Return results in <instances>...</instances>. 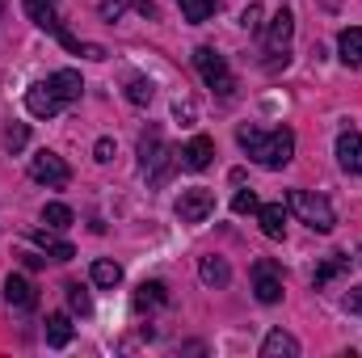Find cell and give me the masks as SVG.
<instances>
[{
  "mask_svg": "<svg viewBox=\"0 0 362 358\" xmlns=\"http://www.w3.org/2000/svg\"><path fill=\"white\" fill-rule=\"evenodd\" d=\"M236 144L249 152L253 165L262 169H282L291 165L295 156V131L291 127H274V131H262V127H236Z\"/></svg>",
  "mask_w": 362,
  "mask_h": 358,
  "instance_id": "1",
  "label": "cell"
},
{
  "mask_svg": "<svg viewBox=\"0 0 362 358\" xmlns=\"http://www.w3.org/2000/svg\"><path fill=\"white\" fill-rule=\"evenodd\" d=\"M25 13H30V21L38 25V30H47V34H55L72 55H85V59H105V47H97V42H81V38H72L68 30H64V21H59V13H55V0H25Z\"/></svg>",
  "mask_w": 362,
  "mask_h": 358,
  "instance_id": "2",
  "label": "cell"
},
{
  "mask_svg": "<svg viewBox=\"0 0 362 358\" xmlns=\"http://www.w3.org/2000/svg\"><path fill=\"white\" fill-rule=\"evenodd\" d=\"M177 152L165 144V135H160V127H148L144 135H139V173L152 181V185H165L169 173H173V161Z\"/></svg>",
  "mask_w": 362,
  "mask_h": 358,
  "instance_id": "3",
  "label": "cell"
},
{
  "mask_svg": "<svg viewBox=\"0 0 362 358\" xmlns=\"http://www.w3.org/2000/svg\"><path fill=\"white\" fill-rule=\"evenodd\" d=\"M286 207H291V211H295V215L312 228V232H320V236L337 228V215H333V207H329V198H325V194H312V190H291V194H286Z\"/></svg>",
  "mask_w": 362,
  "mask_h": 358,
  "instance_id": "4",
  "label": "cell"
},
{
  "mask_svg": "<svg viewBox=\"0 0 362 358\" xmlns=\"http://www.w3.org/2000/svg\"><path fill=\"white\" fill-rule=\"evenodd\" d=\"M291 38H295V13L282 4L278 13H274L270 30H266V47H262V55H266V68L278 72V68H286L291 64Z\"/></svg>",
  "mask_w": 362,
  "mask_h": 358,
  "instance_id": "5",
  "label": "cell"
},
{
  "mask_svg": "<svg viewBox=\"0 0 362 358\" xmlns=\"http://www.w3.org/2000/svg\"><path fill=\"white\" fill-rule=\"evenodd\" d=\"M194 68H198V76L206 81V89H215L223 101L236 97V76H232L228 59H223L215 47H198V51H194Z\"/></svg>",
  "mask_w": 362,
  "mask_h": 358,
  "instance_id": "6",
  "label": "cell"
},
{
  "mask_svg": "<svg viewBox=\"0 0 362 358\" xmlns=\"http://www.w3.org/2000/svg\"><path fill=\"white\" fill-rule=\"evenodd\" d=\"M30 178L38 181V185H51V190H64L68 181H72V169H68V161L64 156H55V152H34L30 156Z\"/></svg>",
  "mask_w": 362,
  "mask_h": 358,
  "instance_id": "7",
  "label": "cell"
},
{
  "mask_svg": "<svg viewBox=\"0 0 362 358\" xmlns=\"http://www.w3.org/2000/svg\"><path fill=\"white\" fill-rule=\"evenodd\" d=\"M211 211H215V190H206V185L181 190V198H177V219L181 224H202Z\"/></svg>",
  "mask_w": 362,
  "mask_h": 358,
  "instance_id": "8",
  "label": "cell"
},
{
  "mask_svg": "<svg viewBox=\"0 0 362 358\" xmlns=\"http://www.w3.org/2000/svg\"><path fill=\"white\" fill-rule=\"evenodd\" d=\"M253 291H257L262 304H278L282 299V270L274 266L270 258L253 262Z\"/></svg>",
  "mask_w": 362,
  "mask_h": 358,
  "instance_id": "9",
  "label": "cell"
},
{
  "mask_svg": "<svg viewBox=\"0 0 362 358\" xmlns=\"http://www.w3.org/2000/svg\"><path fill=\"white\" fill-rule=\"evenodd\" d=\"M25 110H30L34 118H55V114L64 110V97L51 89V81H38V85L25 89Z\"/></svg>",
  "mask_w": 362,
  "mask_h": 358,
  "instance_id": "10",
  "label": "cell"
},
{
  "mask_svg": "<svg viewBox=\"0 0 362 358\" xmlns=\"http://www.w3.org/2000/svg\"><path fill=\"white\" fill-rule=\"evenodd\" d=\"M4 299H8V308H17V312H34V308H38V291H34V282L21 278V274H8V278H4Z\"/></svg>",
  "mask_w": 362,
  "mask_h": 358,
  "instance_id": "11",
  "label": "cell"
},
{
  "mask_svg": "<svg viewBox=\"0 0 362 358\" xmlns=\"http://www.w3.org/2000/svg\"><path fill=\"white\" fill-rule=\"evenodd\" d=\"M211 161H215V139H206V135H194L181 148V169H189V173H202Z\"/></svg>",
  "mask_w": 362,
  "mask_h": 358,
  "instance_id": "12",
  "label": "cell"
},
{
  "mask_svg": "<svg viewBox=\"0 0 362 358\" xmlns=\"http://www.w3.org/2000/svg\"><path fill=\"white\" fill-rule=\"evenodd\" d=\"M30 241H34L42 253H51L55 262H72V258H76V249H72L64 236H55V228H34V232H30Z\"/></svg>",
  "mask_w": 362,
  "mask_h": 358,
  "instance_id": "13",
  "label": "cell"
},
{
  "mask_svg": "<svg viewBox=\"0 0 362 358\" xmlns=\"http://www.w3.org/2000/svg\"><path fill=\"white\" fill-rule=\"evenodd\" d=\"M337 161L346 173H362V135L358 131H341L337 135Z\"/></svg>",
  "mask_w": 362,
  "mask_h": 358,
  "instance_id": "14",
  "label": "cell"
},
{
  "mask_svg": "<svg viewBox=\"0 0 362 358\" xmlns=\"http://www.w3.org/2000/svg\"><path fill=\"white\" fill-rule=\"evenodd\" d=\"M165 304H169V287H165L160 278L139 282V291H135V312H156V308H165Z\"/></svg>",
  "mask_w": 362,
  "mask_h": 358,
  "instance_id": "15",
  "label": "cell"
},
{
  "mask_svg": "<svg viewBox=\"0 0 362 358\" xmlns=\"http://www.w3.org/2000/svg\"><path fill=\"white\" fill-rule=\"evenodd\" d=\"M257 224H262V232H266L270 241H282V236H286V207H282V202L257 207Z\"/></svg>",
  "mask_w": 362,
  "mask_h": 358,
  "instance_id": "16",
  "label": "cell"
},
{
  "mask_svg": "<svg viewBox=\"0 0 362 358\" xmlns=\"http://www.w3.org/2000/svg\"><path fill=\"white\" fill-rule=\"evenodd\" d=\"M47 81H51V89L64 97V105H68V101H81V93H85V81H81V72H72V68H64V72H51Z\"/></svg>",
  "mask_w": 362,
  "mask_h": 358,
  "instance_id": "17",
  "label": "cell"
},
{
  "mask_svg": "<svg viewBox=\"0 0 362 358\" xmlns=\"http://www.w3.org/2000/svg\"><path fill=\"white\" fill-rule=\"evenodd\" d=\"M262 358H299V342L291 333L274 329V333H266V342H262Z\"/></svg>",
  "mask_w": 362,
  "mask_h": 358,
  "instance_id": "18",
  "label": "cell"
},
{
  "mask_svg": "<svg viewBox=\"0 0 362 358\" xmlns=\"http://www.w3.org/2000/svg\"><path fill=\"white\" fill-rule=\"evenodd\" d=\"M341 274H350V253H333V258H325V262H320V270H316V278H312V282H316V291H320V287H329V282H337Z\"/></svg>",
  "mask_w": 362,
  "mask_h": 358,
  "instance_id": "19",
  "label": "cell"
},
{
  "mask_svg": "<svg viewBox=\"0 0 362 358\" xmlns=\"http://www.w3.org/2000/svg\"><path fill=\"white\" fill-rule=\"evenodd\" d=\"M198 278H202L206 287H228V282H232V266H228L223 258H202V262H198Z\"/></svg>",
  "mask_w": 362,
  "mask_h": 358,
  "instance_id": "20",
  "label": "cell"
},
{
  "mask_svg": "<svg viewBox=\"0 0 362 358\" xmlns=\"http://www.w3.org/2000/svg\"><path fill=\"white\" fill-rule=\"evenodd\" d=\"M337 51H341V64L358 68V64H362V25L341 30V38H337Z\"/></svg>",
  "mask_w": 362,
  "mask_h": 358,
  "instance_id": "21",
  "label": "cell"
},
{
  "mask_svg": "<svg viewBox=\"0 0 362 358\" xmlns=\"http://www.w3.org/2000/svg\"><path fill=\"white\" fill-rule=\"evenodd\" d=\"M68 342H72V321H68L64 312H51V316H47V346L64 350Z\"/></svg>",
  "mask_w": 362,
  "mask_h": 358,
  "instance_id": "22",
  "label": "cell"
},
{
  "mask_svg": "<svg viewBox=\"0 0 362 358\" xmlns=\"http://www.w3.org/2000/svg\"><path fill=\"white\" fill-rule=\"evenodd\" d=\"M72 219H76V215H72V207H64V202H47V207H42V224L55 228V232L72 228Z\"/></svg>",
  "mask_w": 362,
  "mask_h": 358,
  "instance_id": "23",
  "label": "cell"
},
{
  "mask_svg": "<svg viewBox=\"0 0 362 358\" xmlns=\"http://www.w3.org/2000/svg\"><path fill=\"white\" fill-rule=\"evenodd\" d=\"M152 97H156V85H152L148 76H131V81H127V101H131V105H148Z\"/></svg>",
  "mask_w": 362,
  "mask_h": 358,
  "instance_id": "24",
  "label": "cell"
},
{
  "mask_svg": "<svg viewBox=\"0 0 362 358\" xmlns=\"http://www.w3.org/2000/svg\"><path fill=\"white\" fill-rule=\"evenodd\" d=\"M93 282L105 287V291H114L122 282V266L118 262H93Z\"/></svg>",
  "mask_w": 362,
  "mask_h": 358,
  "instance_id": "25",
  "label": "cell"
},
{
  "mask_svg": "<svg viewBox=\"0 0 362 358\" xmlns=\"http://www.w3.org/2000/svg\"><path fill=\"white\" fill-rule=\"evenodd\" d=\"M177 4H181V17L194 21V25H202V21L215 13V0H177Z\"/></svg>",
  "mask_w": 362,
  "mask_h": 358,
  "instance_id": "26",
  "label": "cell"
},
{
  "mask_svg": "<svg viewBox=\"0 0 362 358\" xmlns=\"http://www.w3.org/2000/svg\"><path fill=\"white\" fill-rule=\"evenodd\" d=\"M25 139H30L25 122H8V127H4V148H8V152H21V148H25Z\"/></svg>",
  "mask_w": 362,
  "mask_h": 358,
  "instance_id": "27",
  "label": "cell"
},
{
  "mask_svg": "<svg viewBox=\"0 0 362 358\" xmlns=\"http://www.w3.org/2000/svg\"><path fill=\"white\" fill-rule=\"evenodd\" d=\"M68 304H72V312H81V316H89V312H93V299H89V291H85L81 282H72V287H68Z\"/></svg>",
  "mask_w": 362,
  "mask_h": 358,
  "instance_id": "28",
  "label": "cell"
},
{
  "mask_svg": "<svg viewBox=\"0 0 362 358\" xmlns=\"http://www.w3.org/2000/svg\"><path fill=\"white\" fill-rule=\"evenodd\" d=\"M257 207H262V202H257L253 190H240V194L232 198V211H236V215H257Z\"/></svg>",
  "mask_w": 362,
  "mask_h": 358,
  "instance_id": "29",
  "label": "cell"
},
{
  "mask_svg": "<svg viewBox=\"0 0 362 358\" xmlns=\"http://www.w3.org/2000/svg\"><path fill=\"white\" fill-rule=\"evenodd\" d=\"M257 17H262V4H249V8L240 13V25H245V30H257V25H262Z\"/></svg>",
  "mask_w": 362,
  "mask_h": 358,
  "instance_id": "30",
  "label": "cell"
},
{
  "mask_svg": "<svg viewBox=\"0 0 362 358\" xmlns=\"http://www.w3.org/2000/svg\"><path fill=\"white\" fill-rule=\"evenodd\" d=\"M93 156H97L101 165H110V161H114V139H97V148H93Z\"/></svg>",
  "mask_w": 362,
  "mask_h": 358,
  "instance_id": "31",
  "label": "cell"
},
{
  "mask_svg": "<svg viewBox=\"0 0 362 358\" xmlns=\"http://www.w3.org/2000/svg\"><path fill=\"white\" fill-rule=\"evenodd\" d=\"M346 312H350V316H358V321H362V287H354V291L346 295Z\"/></svg>",
  "mask_w": 362,
  "mask_h": 358,
  "instance_id": "32",
  "label": "cell"
},
{
  "mask_svg": "<svg viewBox=\"0 0 362 358\" xmlns=\"http://www.w3.org/2000/svg\"><path fill=\"white\" fill-rule=\"evenodd\" d=\"M17 258H21V266H25V270H38V266H42V258H38V253H30V249H21Z\"/></svg>",
  "mask_w": 362,
  "mask_h": 358,
  "instance_id": "33",
  "label": "cell"
},
{
  "mask_svg": "<svg viewBox=\"0 0 362 358\" xmlns=\"http://www.w3.org/2000/svg\"><path fill=\"white\" fill-rule=\"evenodd\" d=\"M173 114L185 118V122H194V101H177V105H173Z\"/></svg>",
  "mask_w": 362,
  "mask_h": 358,
  "instance_id": "34",
  "label": "cell"
},
{
  "mask_svg": "<svg viewBox=\"0 0 362 358\" xmlns=\"http://www.w3.org/2000/svg\"><path fill=\"white\" fill-rule=\"evenodd\" d=\"M320 4H325L329 13H337V8H341V0H320Z\"/></svg>",
  "mask_w": 362,
  "mask_h": 358,
  "instance_id": "35",
  "label": "cell"
},
{
  "mask_svg": "<svg viewBox=\"0 0 362 358\" xmlns=\"http://www.w3.org/2000/svg\"><path fill=\"white\" fill-rule=\"evenodd\" d=\"M0 13H4V4H0Z\"/></svg>",
  "mask_w": 362,
  "mask_h": 358,
  "instance_id": "36",
  "label": "cell"
}]
</instances>
